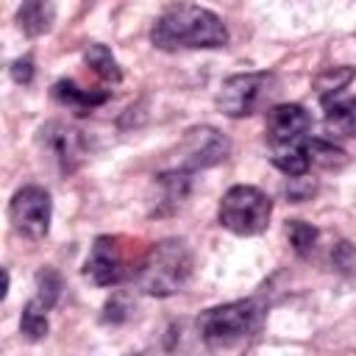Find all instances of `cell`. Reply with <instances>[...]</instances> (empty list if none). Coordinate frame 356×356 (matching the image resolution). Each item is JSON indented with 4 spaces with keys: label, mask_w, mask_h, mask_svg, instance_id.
Listing matches in <instances>:
<instances>
[{
    "label": "cell",
    "mask_w": 356,
    "mask_h": 356,
    "mask_svg": "<svg viewBox=\"0 0 356 356\" xmlns=\"http://www.w3.org/2000/svg\"><path fill=\"white\" fill-rule=\"evenodd\" d=\"M325 131L337 139L356 136V97H337L325 106Z\"/></svg>",
    "instance_id": "12"
},
{
    "label": "cell",
    "mask_w": 356,
    "mask_h": 356,
    "mask_svg": "<svg viewBox=\"0 0 356 356\" xmlns=\"http://www.w3.org/2000/svg\"><path fill=\"white\" fill-rule=\"evenodd\" d=\"M275 95L273 72H242L222 81L217 95V108L225 117H250L270 103Z\"/></svg>",
    "instance_id": "6"
},
{
    "label": "cell",
    "mask_w": 356,
    "mask_h": 356,
    "mask_svg": "<svg viewBox=\"0 0 356 356\" xmlns=\"http://www.w3.org/2000/svg\"><path fill=\"white\" fill-rule=\"evenodd\" d=\"M264 309L256 300H234L214 309H206L197 317V331L211 348H231L256 334L261 325Z\"/></svg>",
    "instance_id": "4"
},
{
    "label": "cell",
    "mask_w": 356,
    "mask_h": 356,
    "mask_svg": "<svg viewBox=\"0 0 356 356\" xmlns=\"http://www.w3.org/2000/svg\"><path fill=\"white\" fill-rule=\"evenodd\" d=\"M11 78H14L17 83H31V78H33V58H31V56L17 58V61L11 64Z\"/></svg>",
    "instance_id": "21"
},
{
    "label": "cell",
    "mask_w": 356,
    "mask_h": 356,
    "mask_svg": "<svg viewBox=\"0 0 356 356\" xmlns=\"http://www.w3.org/2000/svg\"><path fill=\"white\" fill-rule=\"evenodd\" d=\"M139 356H142V353H139Z\"/></svg>",
    "instance_id": "22"
},
{
    "label": "cell",
    "mask_w": 356,
    "mask_h": 356,
    "mask_svg": "<svg viewBox=\"0 0 356 356\" xmlns=\"http://www.w3.org/2000/svg\"><path fill=\"white\" fill-rule=\"evenodd\" d=\"M331 259H334V264L342 267V270H356V250H353L348 242H339V245L334 248Z\"/></svg>",
    "instance_id": "20"
},
{
    "label": "cell",
    "mask_w": 356,
    "mask_h": 356,
    "mask_svg": "<svg viewBox=\"0 0 356 356\" xmlns=\"http://www.w3.org/2000/svg\"><path fill=\"white\" fill-rule=\"evenodd\" d=\"M286 234H289L292 248H295L300 256L312 253V248H314V242H317V231H314L309 222H303V220H292V222L286 225Z\"/></svg>",
    "instance_id": "19"
},
{
    "label": "cell",
    "mask_w": 356,
    "mask_h": 356,
    "mask_svg": "<svg viewBox=\"0 0 356 356\" xmlns=\"http://www.w3.org/2000/svg\"><path fill=\"white\" fill-rule=\"evenodd\" d=\"M58 295H61V278H58V273L56 270H39V275H36V303H42L47 312L56 306V300H58Z\"/></svg>",
    "instance_id": "18"
},
{
    "label": "cell",
    "mask_w": 356,
    "mask_h": 356,
    "mask_svg": "<svg viewBox=\"0 0 356 356\" xmlns=\"http://www.w3.org/2000/svg\"><path fill=\"white\" fill-rule=\"evenodd\" d=\"M353 81V67H331V70H325L320 78H317V95H320V100L328 106L331 100H337V95L348 86Z\"/></svg>",
    "instance_id": "15"
},
{
    "label": "cell",
    "mask_w": 356,
    "mask_h": 356,
    "mask_svg": "<svg viewBox=\"0 0 356 356\" xmlns=\"http://www.w3.org/2000/svg\"><path fill=\"white\" fill-rule=\"evenodd\" d=\"M192 273V253L184 239H161L156 242L139 261L134 278L136 286L147 295L167 298L184 289Z\"/></svg>",
    "instance_id": "3"
},
{
    "label": "cell",
    "mask_w": 356,
    "mask_h": 356,
    "mask_svg": "<svg viewBox=\"0 0 356 356\" xmlns=\"http://www.w3.org/2000/svg\"><path fill=\"white\" fill-rule=\"evenodd\" d=\"M150 42L159 50H211L228 42V28L214 11L203 6L175 3L156 17Z\"/></svg>",
    "instance_id": "1"
},
{
    "label": "cell",
    "mask_w": 356,
    "mask_h": 356,
    "mask_svg": "<svg viewBox=\"0 0 356 356\" xmlns=\"http://www.w3.org/2000/svg\"><path fill=\"white\" fill-rule=\"evenodd\" d=\"M270 211H273V203L259 186L236 184L222 195L217 217H220V225L228 228L231 234L256 236L267 228Z\"/></svg>",
    "instance_id": "5"
},
{
    "label": "cell",
    "mask_w": 356,
    "mask_h": 356,
    "mask_svg": "<svg viewBox=\"0 0 356 356\" xmlns=\"http://www.w3.org/2000/svg\"><path fill=\"white\" fill-rule=\"evenodd\" d=\"M225 156H228V139L217 128L197 125V128H189L186 136L181 139L175 170H181V172L189 175L195 170L214 167V164L225 161Z\"/></svg>",
    "instance_id": "8"
},
{
    "label": "cell",
    "mask_w": 356,
    "mask_h": 356,
    "mask_svg": "<svg viewBox=\"0 0 356 356\" xmlns=\"http://www.w3.org/2000/svg\"><path fill=\"white\" fill-rule=\"evenodd\" d=\"M19 328L28 339H42L47 334V309L36 300H31L25 309H22V317H19Z\"/></svg>",
    "instance_id": "17"
},
{
    "label": "cell",
    "mask_w": 356,
    "mask_h": 356,
    "mask_svg": "<svg viewBox=\"0 0 356 356\" xmlns=\"http://www.w3.org/2000/svg\"><path fill=\"white\" fill-rule=\"evenodd\" d=\"M53 17H56L53 3L28 0V3H22L19 11H17V25H19L22 33H28V36H39V33H47V31H50Z\"/></svg>",
    "instance_id": "13"
},
{
    "label": "cell",
    "mask_w": 356,
    "mask_h": 356,
    "mask_svg": "<svg viewBox=\"0 0 356 356\" xmlns=\"http://www.w3.org/2000/svg\"><path fill=\"white\" fill-rule=\"evenodd\" d=\"M83 61H86V67H92V72H95L97 78H103V81H108V83H120V78H122L120 64H117V58L111 56V50H108L106 44H100V42L86 44Z\"/></svg>",
    "instance_id": "14"
},
{
    "label": "cell",
    "mask_w": 356,
    "mask_h": 356,
    "mask_svg": "<svg viewBox=\"0 0 356 356\" xmlns=\"http://www.w3.org/2000/svg\"><path fill=\"white\" fill-rule=\"evenodd\" d=\"M309 161H312V164H320V167H325V170H337V167H342V164L348 161V156H345V150L337 147L334 142L312 139V142H309Z\"/></svg>",
    "instance_id": "16"
},
{
    "label": "cell",
    "mask_w": 356,
    "mask_h": 356,
    "mask_svg": "<svg viewBox=\"0 0 356 356\" xmlns=\"http://www.w3.org/2000/svg\"><path fill=\"white\" fill-rule=\"evenodd\" d=\"M39 145L42 150L50 156V161H56V167L61 172H72L81 161H83V136L64 125V122H44L39 128Z\"/></svg>",
    "instance_id": "9"
},
{
    "label": "cell",
    "mask_w": 356,
    "mask_h": 356,
    "mask_svg": "<svg viewBox=\"0 0 356 356\" xmlns=\"http://www.w3.org/2000/svg\"><path fill=\"white\" fill-rule=\"evenodd\" d=\"M83 275L95 286H111V284L122 281L125 259H122L117 236H97L95 239L89 256H86V264H83Z\"/></svg>",
    "instance_id": "10"
},
{
    "label": "cell",
    "mask_w": 356,
    "mask_h": 356,
    "mask_svg": "<svg viewBox=\"0 0 356 356\" xmlns=\"http://www.w3.org/2000/svg\"><path fill=\"white\" fill-rule=\"evenodd\" d=\"M50 214H53V203L44 186L28 184L22 189L14 192L11 203H8V217L11 225L28 236V239H42L50 228Z\"/></svg>",
    "instance_id": "7"
},
{
    "label": "cell",
    "mask_w": 356,
    "mask_h": 356,
    "mask_svg": "<svg viewBox=\"0 0 356 356\" xmlns=\"http://www.w3.org/2000/svg\"><path fill=\"white\" fill-rule=\"evenodd\" d=\"M53 97L67 106L75 114H89L92 108L103 106L108 100V92H95V89H81L75 81H56L53 83Z\"/></svg>",
    "instance_id": "11"
},
{
    "label": "cell",
    "mask_w": 356,
    "mask_h": 356,
    "mask_svg": "<svg viewBox=\"0 0 356 356\" xmlns=\"http://www.w3.org/2000/svg\"><path fill=\"white\" fill-rule=\"evenodd\" d=\"M309 128H312L309 111L298 103H278V106H270L267 111V122H264L267 147H270L273 164L289 178H300L312 167Z\"/></svg>",
    "instance_id": "2"
}]
</instances>
